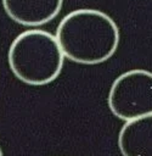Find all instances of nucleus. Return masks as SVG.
I'll return each instance as SVG.
<instances>
[{"instance_id": "2", "label": "nucleus", "mask_w": 152, "mask_h": 156, "mask_svg": "<svg viewBox=\"0 0 152 156\" xmlns=\"http://www.w3.org/2000/svg\"><path fill=\"white\" fill-rule=\"evenodd\" d=\"M64 55L56 35L43 29H28L11 43L7 61L13 76L28 85L54 82L63 68Z\"/></svg>"}, {"instance_id": "4", "label": "nucleus", "mask_w": 152, "mask_h": 156, "mask_svg": "<svg viewBox=\"0 0 152 156\" xmlns=\"http://www.w3.org/2000/svg\"><path fill=\"white\" fill-rule=\"evenodd\" d=\"M1 2L12 21L27 27H38L51 22L63 5V0H1Z\"/></svg>"}, {"instance_id": "3", "label": "nucleus", "mask_w": 152, "mask_h": 156, "mask_svg": "<svg viewBox=\"0 0 152 156\" xmlns=\"http://www.w3.org/2000/svg\"><path fill=\"white\" fill-rule=\"evenodd\" d=\"M107 104L109 111L122 121H130L152 113V72L129 69L112 83Z\"/></svg>"}, {"instance_id": "1", "label": "nucleus", "mask_w": 152, "mask_h": 156, "mask_svg": "<svg viewBox=\"0 0 152 156\" xmlns=\"http://www.w3.org/2000/svg\"><path fill=\"white\" fill-rule=\"evenodd\" d=\"M55 35L64 57L81 65H98L109 60L120 39L114 20L95 9L71 11L58 23Z\"/></svg>"}, {"instance_id": "5", "label": "nucleus", "mask_w": 152, "mask_h": 156, "mask_svg": "<svg viewBox=\"0 0 152 156\" xmlns=\"http://www.w3.org/2000/svg\"><path fill=\"white\" fill-rule=\"evenodd\" d=\"M122 156H152V113L126 121L118 134Z\"/></svg>"}, {"instance_id": "6", "label": "nucleus", "mask_w": 152, "mask_h": 156, "mask_svg": "<svg viewBox=\"0 0 152 156\" xmlns=\"http://www.w3.org/2000/svg\"><path fill=\"white\" fill-rule=\"evenodd\" d=\"M0 156H4V154H2V149H1V146H0Z\"/></svg>"}]
</instances>
